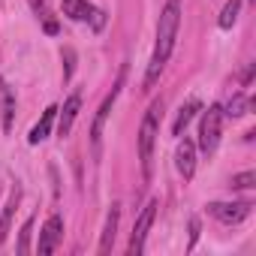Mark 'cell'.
Here are the masks:
<instances>
[{"mask_svg":"<svg viewBox=\"0 0 256 256\" xmlns=\"http://www.w3.org/2000/svg\"><path fill=\"white\" fill-rule=\"evenodd\" d=\"M199 108H202V102H199L196 96H193V100H187V102L178 108V118H175V124H172V133H175V136H181V133L187 130V124L193 120V114H196Z\"/></svg>","mask_w":256,"mask_h":256,"instance_id":"14","label":"cell"},{"mask_svg":"<svg viewBox=\"0 0 256 256\" xmlns=\"http://www.w3.org/2000/svg\"><path fill=\"white\" fill-rule=\"evenodd\" d=\"M120 84H124V70H120V76H118V82H114L112 94L102 100V106H100V112H96V118H94V126H90V142H94V151H100V142H102V126H106V118H108V112H112V106H114L118 94H120Z\"/></svg>","mask_w":256,"mask_h":256,"instance_id":"6","label":"cell"},{"mask_svg":"<svg viewBox=\"0 0 256 256\" xmlns=\"http://www.w3.org/2000/svg\"><path fill=\"white\" fill-rule=\"evenodd\" d=\"M178 28H181V0H169L160 12V22H157V46H154V58L148 64V76H145V88H154L166 60L172 58V48H175V40H178Z\"/></svg>","mask_w":256,"mask_h":256,"instance_id":"1","label":"cell"},{"mask_svg":"<svg viewBox=\"0 0 256 256\" xmlns=\"http://www.w3.org/2000/svg\"><path fill=\"white\" fill-rule=\"evenodd\" d=\"M175 166H178V172L184 175V181H190V178H193V172H196V145H193L190 139H181V142H178Z\"/></svg>","mask_w":256,"mask_h":256,"instance_id":"8","label":"cell"},{"mask_svg":"<svg viewBox=\"0 0 256 256\" xmlns=\"http://www.w3.org/2000/svg\"><path fill=\"white\" fill-rule=\"evenodd\" d=\"M220 133H223V106H208L199 124V151L214 154L220 145Z\"/></svg>","mask_w":256,"mask_h":256,"instance_id":"3","label":"cell"},{"mask_svg":"<svg viewBox=\"0 0 256 256\" xmlns=\"http://www.w3.org/2000/svg\"><path fill=\"white\" fill-rule=\"evenodd\" d=\"M238 12H241V0H226V6H223V12H220L217 24H220L223 30H229V28L238 22Z\"/></svg>","mask_w":256,"mask_h":256,"instance_id":"17","label":"cell"},{"mask_svg":"<svg viewBox=\"0 0 256 256\" xmlns=\"http://www.w3.org/2000/svg\"><path fill=\"white\" fill-rule=\"evenodd\" d=\"M0 114H4V133H12V120H16V94L12 88L0 78Z\"/></svg>","mask_w":256,"mask_h":256,"instance_id":"10","label":"cell"},{"mask_svg":"<svg viewBox=\"0 0 256 256\" xmlns=\"http://www.w3.org/2000/svg\"><path fill=\"white\" fill-rule=\"evenodd\" d=\"M60 238H64V217L60 214H52L48 220H46V226H42V232H40V253L42 256H48V253H54V247L60 244Z\"/></svg>","mask_w":256,"mask_h":256,"instance_id":"7","label":"cell"},{"mask_svg":"<svg viewBox=\"0 0 256 256\" xmlns=\"http://www.w3.org/2000/svg\"><path fill=\"white\" fill-rule=\"evenodd\" d=\"M54 118H58V106H48L46 112H42V118H40V124L30 130V136H28V142L30 145H40V142H46L48 139V133H52V124H54Z\"/></svg>","mask_w":256,"mask_h":256,"instance_id":"11","label":"cell"},{"mask_svg":"<svg viewBox=\"0 0 256 256\" xmlns=\"http://www.w3.org/2000/svg\"><path fill=\"white\" fill-rule=\"evenodd\" d=\"M196 238H199V217H190V247L196 244Z\"/></svg>","mask_w":256,"mask_h":256,"instance_id":"21","label":"cell"},{"mask_svg":"<svg viewBox=\"0 0 256 256\" xmlns=\"http://www.w3.org/2000/svg\"><path fill=\"white\" fill-rule=\"evenodd\" d=\"M253 102H250V96L247 94H235L229 102H226V108H223V114L226 118H241V114H247V108H250Z\"/></svg>","mask_w":256,"mask_h":256,"instance_id":"16","label":"cell"},{"mask_svg":"<svg viewBox=\"0 0 256 256\" xmlns=\"http://www.w3.org/2000/svg\"><path fill=\"white\" fill-rule=\"evenodd\" d=\"M160 112H163V102H151V108L145 112L142 118V126H139V160H142V175L151 181L154 175V142H157V133H160Z\"/></svg>","mask_w":256,"mask_h":256,"instance_id":"2","label":"cell"},{"mask_svg":"<svg viewBox=\"0 0 256 256\" xmlns=\"http://www.w3.org/2000/svg\"><path fill=\"white\" fill-rule=\"evenodd\" d=\"M18 199H22V190L16 187V190L10 193L6 205H4V214H0V244H4L6 235H10V226H12V214H16V208H18Z\"/></svg>","mask_w":256,"mask_h":256,"instance_id":"13","label":"cell"},{"mask_svg":"<svg viewBox=\"0 0 256 256\" xmlns=\"http://www.w3.org/2000/svg\"><path fill=\"white\" fill-rule=\"evenodd\" d=\"M90 12H94V6L88 0H64V16L72 22H84V18H90Z\"/></svg>","mask_w":256,"mask_h":256,"instance_id":"15","label":"cell"},{"mask_svg":"<svg viewBox=\"0 0 256 256\" xmlns=\"http://www.w3.org/2000/svg\"><path fill=\"white\" fill-rule=\"evenodd\" d=\"M250 211H253V205H250V202H211V205H208V214H211V217H217L220 223H229V226H235V223L247 220V217H250Z\"/></svg>","mask_w":256,"mask_h":256,"instance_id":"4","label":"cell"},{"mask_svg":"<svg viewBox=\"0 0 256 256\" xmlns=\"http://www.w3.org/2000/svg\"><path fill=\"white\" fill-rule=\"evenodd\" d=\"M232 187H235V190H250V187H256V172L232 175Z\"/></svg>","mask_w":256,"mask_h":256,"instance_id":"19","label":"cell"},{"mask_svg":"<svg viewBox=\"0 0 256 256\" xmlns=\"http://www.w3.org/2000/svg\"><path fill=\"white\" fill-rule=\"evenodd\" d=\"M78 108H82V94H72V96L64 102V108H58V112H60V120H58V136H60V139H64V136H70L72 120H76Z\"/></svg>","mask_w":256,"mask_h":256,"instance_id":"9","label":"cell"},{"mask_svg":"<svg viewBox=\"0 0 256 256\" xmlns=\"http://www.w3.org/2000/svg\"><path fill=\"white\" fill-rule=\"evenodd\" d=\"M64 60H66L64 78H70V76H72V70H76V64H72V60H76V52H72V48H64Z\"/></svg>","mask_w":256,"mask_h":256,"instance_id":"20","label":"cell"},{"mask_svg":"<svg viewBox=\"0 0 256 256\" xmlns=\"http://www.w3.org/2000/svg\"><path fill=\"white\" fill-rule=\"evenodd\" d=\"M154 214H157V202L151 199V202L142 208V214H139V220H136V226H133L130 256H139V253L145 250V238H148V229H151V223H154Z\"/></svg>","mask_w":256,"mask_h":256,"instance_id":"5","label":"cell"},{"mask_svg":"<svg viewBox=\"0 0 256 256\" xmlns=\"http://www.w3.org/2000/svg\"><path fill=\"white\" fill-rule=\"evenodd\" d=\"M30 232H34V217H28L24 226H22V232H18V247H16V250H18L22 256L30 253Z\"/></svg>","mask_w":256,"mask_h":256,"instance_id":"18","label":"cell"},{"mask_svg":"<svg viewBox=\"0 0 256 256\" xmlns=\"http://www.w3.org/2000/svg\"><path fill=\"white\" fill-rule=\"evenodd\" d=\"M118 220H120V205H112L108 217H106V229H102V241H100V253H108L118 235Z\"/></svg>","mask_w":256,"mask_h":256,"instance_id":"12","label":"cell"},{"mask_svg":"<svg viewBox=\"0 0 256 256\" xmlns=\"http://www.w3.org/2000/svg\"><path fill=\"white\" fill-rule=\"evenodd\" d=\"M90 16H94V28L100 30V28H102V22H106V18H102V12H100V10H94Z\"/></svg>","mask_w":256,"mask_h":256,"instance_id":"22","label":"cell"}]
</instances>
